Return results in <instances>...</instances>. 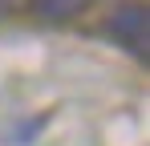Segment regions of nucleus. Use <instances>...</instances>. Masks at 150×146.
I'll return each mask as SVG.
<instances>
[{
    "mask_svg": "<svg viewBox=\"0 0 150 146\" xmlns=\"http://www.w3.org/2000/svg\"><path fill=\"white\" fill-rule=\"evenodd\" d=\"M0 4H4V0H0Z\"/></svg>",
    "mask_w": 150,
    "mask_h": 146,
    "instance_id": "nucleus-2",
    "label": "nucleus"
},
{
    "mask_svg": "<svg viewBox=\"0 0 150 146\" xmlns=\"http://www.w3.org/2000/svg\"><path fill=\"white\" fill-rule=\"evenodd\" d=\"M110 33H114V41L126 45L130 53H146V8L142 4H122V8H114V16H110Z\"/></svg>",
    "mask_w": 150,
    "mask_h": 146,
    "instance_id": "nucleus-1",
    "label": "nucleus"
}]
</instances>
